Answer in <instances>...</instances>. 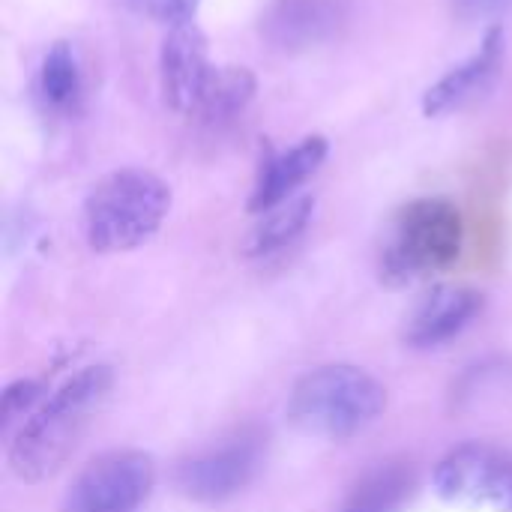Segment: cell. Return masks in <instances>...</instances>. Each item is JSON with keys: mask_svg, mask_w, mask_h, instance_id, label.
I'll return each mask as SVG.
<instances>
[{"mask_svg": "<svg viewBox=\"0 0 512 512\" xmlns=\"http://www.w3.org/2000/svg\"><path fill=\"white\" fill-rule=\"evenodd\" d=\"M387 408L384 384L354 363H327L297 378L288 393L291 426L318 441H348Z\"/></svg>", "mask_w": 512, "mask_h": 512, "instance_id": "obj_2", "label": "cell"}, {"mask_svg": "<svg viewBox=\"0 0 512 512\" xmlns=\"http://www.w3.org/2000/svg\"><path fill=\"white\" fill-rule=\"evenodd\" d=\"M42 396V384L39 381H30V378H21L15 384L6 387L3 393V402H0V417H3V429L12 423V420H27L33 414V405L39 402Z\"/></svg>", "mask_w": 512, "mask_h": 512, "instance_id": "obj_16", "label": "cell"}, {"mask_svg": "<svg viewBox=\"0 0 512 512\" xmlns=\"http://www.w3.org/2000/svg\"><path fill=\"white\" fill-rule=\"evenodd\" d=\"M156 486V462L144 450H108L87 462L63 495L60 512H138Z\"/></svg>", "mask_w": 512, "mask_h": 512, "instance_id": "obj_6", "label": "cell"}, {"mask_svg": "<svg viewBox=\"0 0 512 512\" xmlns=\"http://www.w3.org/2000/svg\"><path fill=\"white\" fill-rule=\"evenodd\" d=\"M450 6H453V15L462 21H486L510 9L512 0H450Z\"/></svg>", "mask_w": 512, "mask_h": 512, "instance_id": "obj_18", "label": "cell"}, {"mask_svg": "<svg viewBox=\"0 0 512 512\" xmlns=\"http://www.w3.org/2000/svg\"><path fill=\"white\" fill-rule=\"evenodd\" d=\"M114 372L105 363L87 366L57 387L15 432L6 450L9 471L21 483H42L72 456L90 420L105 405Z\"/></svg>", "mask_w": 512, "mask_h": 512, "instance_id": "obj_1", "label": "cell"}, {"mask_svg": "<svg viewBox=\"0 0 512 512\" xmlns=\"http://www.w3.org/2000/svg\"><path fill=\"white\" fill-rule=\"evenodd\" d=\"M345 512H357V510H345Z\"/></svg>", "mask_w": 512, "mask_h": 512, "instance_id": "obj_19", "label": "cell"}, {"mask_svg": "<svg viewBox=\"0 0 512 512\" xmlns=\"http://www.w3.org/2000/svg\"><path fill=\"white\" fill-rule=\"evenodd\" d=\"M126 3L135 12H141V15L153 18V21H162V24L177 27V24L192 21V15H195V9H198L201 0H126Z\"/></svg>", "mask_w": 512, "mask_h": 512, "instance_id": "obj_17", "label": "cell"}, {"mask_svg": "<svg viewBox=\"0 0 512 512\" xmlns=\"http://www.w3.org/2000/svg\"><path fill=\"white\" fill-rule=\"evenodd\" d=\"M171 210V189L144 168L105 174L84 198V237L93 252H132L153 240Z\"/></svg>", "mask_w": 512, "mask_h": 512, "instance_id": "obj_4", "label": "cell"}, {"mask_svg": "<svg viewBox=\"0 0 512 512\" xmlns=\"http://www.w3.org/2000/svg\"><path fill=\"white\" fill-rule=\"evenodd\" d=\"M465 246L462 210L447 198H414L402 204L384 234L378 273L390 288H405L453 267Z\"/></svg>", "mask_w": 512, "mask_h": 512, "instance_id": "obj_3", "label": "cell"}, {"mask_svg": "<svg viewBox=\"0 0 512 512\" xmlns=\"http://www.w3.org/2000/svg\"><path fill=\"white\" fill-rule=\"evenodd\" d=\"M315 213V198L312 195H294L291 201L261 213V219L255 222V228L246 237L243 252L249 258H267L276 255L282 249H288L312 222Z\"/></svg>", "mask_w": 512, "mask_h": 512, "instance_id": "obj_14", "label": "cell"}, {"mask_svg": "<svg viewBox=\"0 0 512 512\" xmlns=\"http://www.w3.org/2000/svg\"><path fill=\"white\" fill-rule=\"evenodd\" d=\"M486 309V297L468 285L432 288L405 318L402 339L408 348H438L465 333Z\"/></svg>", "mask_w": 512, "mask_h": 512, "instance_id": "obj_10", "label": "cell"}, {"mask_svg": "<svg viewBox=\"0 0 512 512\" xmlns=\"http://www.w3.org/2000/svg\"><path fill=\"white\" fill-rule=\"evenodd\" d=\"M261 459L264 438L255 432H240L219 447L177 462L174 489L195 504H225L255 480Z\"/></svg>", "mask_w": 512, "mask_h": 512, "instance_id": "obj_7", "label": "cell"}, {"mask_svg": "<svg viewBox=\"0 0 512 512\" xmlns=\"http://www.w3.org/2000/svg\"><path fill=\"white\" fill-rule=\"evenodd\" d=\"M255 90H258V81L249 69H243V66L219 69V78H216L213 93L201 111V120L204 123H222V120L237 117L252 102Z\"/></svg>", "mask_w": 512, "mask_h": 512, "instance_id": "obj_15", "label": "cell"}, {"mask_svg": "<svg viewBox=\"0 0 512 512\" xmlns=\"http://www.w3.org/2000/svg\"><path fill=\"white\" fill-rule=\"evenodd\" d=\"M432 486L453 507L512 512V450L489 441L459 444L435 465Z\"/></svg>", "mask_w": 512, "mask_h": 512, "instance_id": "obj_5", "label": "cell"}, {"mask_svg": "<svg viewBox=\"0 0 512 512\" xmlns=\"http://www.w3.org/2000/svg\"><path fill=\"white\" fill-rule=\"evenodd\" d=\"M330 144L324 135H309L285 153H267L258 168V180L249 198V213H267L297 195V189L324 165Z\"/></svg>", "mask_w": 512, "mask_h": 512, "instance_id": "obj_12", "label": "cell"}, {"mask_svg": "<svg viewBox=\"0 0 512 512\" xmlns=\"http://www.w3.org/2000/svg\"><path fill=\"white\" fill-rule=\"evenodd\" d=\"M348 18V0H273L261 12L258 33L273 51L300 54L336 39Z\"/></svg>", "mask_w": 512, "mask_h": 512, "instance_id": "obj_9", "label": "cell"}, {"mask_svg": "<svg viewBox=\"0 0 512 512\" xmlns=\"http://www.w3.org/2000/svg\"><path fill=\"white\" fill-rule=\"evenodd\" d=\"M504 57H507V30L501 24H492L483 36L480 51L462 60L459 66H453L444 78H438L423 93V114L444 117V114L465 108L477 96H483L498 78Z\"/></svg>", "mask_w": 512, "mask_h": 512, "instance_id": "obj_11", "label": "cell"}, {"mask_svg": "<svg viewBox=\"0 0 512 512\" xmlns=\"http://www.w3.org/2000/svg\"><path fill=\"white\" fill-rule=\"evenodd\" d=\"M81 99H84V75H81L78 54L69 42L60 39L45 51L39 63L36 102L42 105L45 114L72 117L81 111Z\"/></svg>", "mask_w": 512, "mask_h": 512, "instance_id": "obj_13", "label": "cell"}, {"mask_svg": "<svg viewBox=\"0 0 512 512\" xmlns=\"http://www.w3.org/2000/svg\"><path fill=\"white\" fill-rule=\"evenodd\" d=\"M159 75L171 111L183 117H201L219 78V66H213L207 36L198 24L186 21L168 30L159 54Z\"/></svg>", "mask_w": 512, "mask_h": 512, "instance_id": "obj_8", "label": "cell"}]
</instances>
